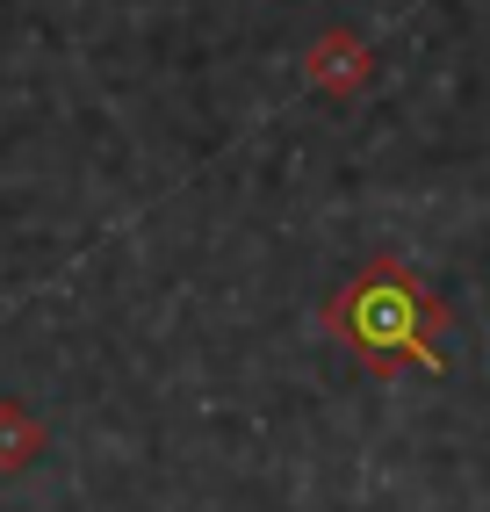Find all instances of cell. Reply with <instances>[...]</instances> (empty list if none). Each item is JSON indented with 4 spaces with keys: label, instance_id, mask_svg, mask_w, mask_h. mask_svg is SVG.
<instances>
[{
    "label": "cell",
    "instance_id": "2",
    "mask_svg": "<svg viewBox=\"0 0 490 512\" xmlns=\"http://www.w3.org/2000/svg\"><path fill=\"white\" fill-rule=\"evenodd\" d=\"M303 80L318 87L325 101H361V94L375 87V51H368V37H361V29H346V22L318 29V37L303 44Z\"/></svg>",
    "mask_w": 490,
    "mask_h": 512
},
{
    "label": "cell",
    "instance_id": "1",
    "mask_svg": "<svg viewBox=\"0 0 490 512\" xmlns=\"http://www.w3.org/2000/svg\"><path fill=\"white\" fill-rule=\"evenodd\" d=\"M318 325L332 332V347L354 361L375 383H397V375H447V303L440 289L418 275L404 253H368L354 275H346Z\"/></svg>",
    "mask_w": 490,
    "mask_h": 512
},
{
    "label": "cell",
    "instance_id": "3",
    "mask_svg": "<svg viewBox=\"0 0 490 512\" xmlns=\"http://www.w3.org/2000/svg\"><path fill=\"white\" fill-rule=\"evenodd\" d=\"M51 448V433H44V419L29 412V404H15V397H0V476H22L29 462H37Z\"/></svg>",
    "mask_w": 490,
    "mask_h": 512
}]
</instances>
